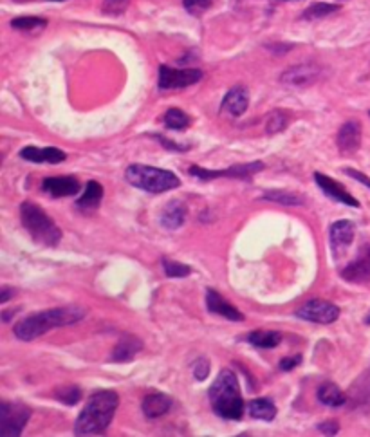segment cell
<instances>
[{
	"instance_id": "31",
	"label": "cell",
	"mask_w": 370,
	"mask_h": 437,
	"mask_svg": "<svg viewBox=\"0 0 370 437\" xmlns=\"http://www.w3.org/2000/svg\"><path fill=\"white\" fill-rule=\"evenodd\" d=\"M161 264H163L164 275L168 278H184L191 273V268L186 264H181L177 260H170V258L163 257L161 258Z\"/></svg>"
},
{
	"instance_id": "15",
	"label": "cell",
	"mask_w": 370,
	"mask_h": 437,
	"mask_svg": "<svg viewBox=\"0 0 370 437\" xmlns=\"http://www.w3.org/2000/svg\"><path fill=\"white\" fill-rule=\"evenodd\" d=\"M206 307L210 312H213V315H217V317L226 318V320H231V322L244 320L242 312L238 311L235 305H231L230 302L222 297L221 293H217L215 289H208L206 291Z\"/></svg>"
},
{
	"instance_id": "12",
	"label": "cell",
	"mask_w": 370,
	"mask_h": 437,
	"mask_svg": "<svg viewBox=\"0 0 370 437\" xmlns=\"http://www.w3.org/2000/svg\"><path fill=\"white\" fill-rule=\"evenodd\" d=\"M314 181L316 184H318L319 190L324 191L327 197H331L332 201H338V203L347 204V206L352 208H359V203L356 201V197H352L351 194L338 183V181L331 179V177L325 176V174L322 172H314Z\"/></svg>"
},
{
	"instance_id": "20",
	"label": "cell",
	"mask_w": 370,
	"mask_h": 437,
	"mask_svg": "<svg viewBox=\"0 0 370 437\" xmlns=\"http://www.w3.org/2000/svg\"><path fill=\"white\" fill-rule=\"evenodd\" d=\"M171 409V399L164 394H148L141 403V410H143L144 418L157 419L161 416L168 414Z\"/></svg>"
},
{
	"instance_id": "14",
	"label": "cell",
	"mask_w": 370,
	"mask_h": 437,
	"mask_svg": "<svg viewBox=\"0 0 370 437\" xmlns=\"http://www.w3.org/2000/svg\"><path fill=\"white\" fill-rule=\"evenodd\" d=\"M319 78V67L312 63H304V65H295L287 69L282 75V83L295 87H307L314 83Z\"/></svg>"
},
{
	"instance_id": "30",
	"label": "cell",
	"mask_w": 370,
	"mask_h": 437,
	"mask_svg": "<svg viewBox=\"0 0 370 437\" xmlns=\"http://www.w3.org/2000/svg\"><path fill=\"white\" fill-rule=\"evenodd\" d=\"M289 112L287 110H275L268 116V123H265V130L268 134H278L287 127L289 123Z\"/></svg>"
},
{
	"instance_id": "4",
	"label": "cell",
	"mask_w": 370,
	"mask_h": 437,
	"mask_svg": "<svg viewBox=\"0 0 370 437\" xmlns=\"http://www.w3.org/2000/svg\"><path fill=\"white\" fill-rule=\"evenodd\" d=\"M20 218L23 228L28 230L33 241L40 246H56L62 241V230L55 224L49 215L33 201H23L20 204Z\"/></svg>"
},
{
	"instance_id": "3",
	"label": "cell",
	"mask_w": 370,
	"mask_h": 437,
	"mask_svg": "<svg viewBox=\"0 0 370 437\" xmlns=\"http://www.w3.org/2000/svg\"><path fill=\"white\" fill-rule=\"evenodd\" d=\"M210 401L211 409L218 418L238 421L244 416L245 405L240 396V385L233 371L222 369L210 389Z\"/></svg>"
},
{
	"instance_id": "16",
	"label": "cell",
	"mask_w": 370,
	"mask_h": 437,
	"mask_svg": "<svg viewBox=\"0 0 370 437\" xmlns=\"http://www.w3.org/2000/svg\"><path fill=\"white\" fill-rule=\"evenodd\" d=\"M356 226L351 221H336L331 226V250L336 257H339L343 250H347L354 241Z\"/></svg>"
},
{
	"instance_id": "32",
	"label": "cell",
	"mask_w": 370,
	"mask_h": 437,
	"mask_svg": "<svg viewBox=\"0 0 370 437\" xmlns=\"http://www.w3.org/2000/svg\"><path fill=\"white\" fill-rule=\"evenodd\" d=\"M339 9L338 4H325V2H318V4H312L311 8L305 9L302 13V19L305 20H312V19H324V16H329L331 13H336Z\"/></svg>"
},
{
	"instance_id": "11",
	"label": "cell",
	"mask_w": 370,
	"mask_h": 437,
	"mask_svg": "<svg viewBox=\"0 0 370 437\" xmlns=\"http://www.w3.org/2000/svg\"><path fill=\"white\" fill-rule=\"evenodd\" d=\"M336 144H338V150L343 156H351V154L358 152V149L361 147V125L358 121L351 120L345 125H342L338 137H336Z\"/></svg>"
},
{
	"instance_id": "29",
	"label": "cell",
	"mask_w": 370,
	"mask_h": 437,
	"mask_svg": "<svg viewBox=\"0 0 370 437\" xmlns=\"http://www.w3.org/2000/svg\"><path fill=\"white\" fill-rule=\"evenodd\" d=\"M47 26L46 19H38V16H18V19L11 20V28L16 31H36V29H43Z\"/></svg>"
},
{
	"instance_id": "38",
	"label": "cell",
	"mask_w": 370,
	"mask_h": 437,
	"mask_svg": "<svg viewBox=\"0 0 370 437\" xmlns=\"http://www.w3.org/2000/svg\"><path fill=\"white\" fill-rule=\"evenodd\" d=\"M343 172L347 174L349 177H352V179H356V181H359V183H363L366 188H370V177H366L365 174L358 172V170H354V168H345Z\"/></svg>"
},
{
	"instance_id": "17",
	"label": "cell",
	"mask_w": 370,
	"mask_h": 437,
	"mask_svg": "<svg viewBox=\"0 0 370 437\" xmlns=\"http://www.w3.org/2000/svg\"><path fill=\"white\" fill-rule=\"evenodd\" d=\"M248 105H250V93H248L245 87L237 85L231 90H228V94L222 100L221 110L230 114V116L238 117L248 110Z\"/></svg>"
},
{
	"instance_id": "21",
	"label": "cell",
	"mask_w": 370,
	"mask_h": 437,
	"mask_svg": "<svg viewBox=\"0 0 370 437\" xmlns=\"http://www.w3.org/2000/svg\"><path fill=\"white\" fill-rule=\"evenodd\" d=\"M351 401L356 409L370 412V369L352 385Z\"/></svg>"
},
{
	"instance_id": "22",
	"label": "cell",
	"mask_w": 370,
	"mask_h": 437,
	"mask_svg": "<svg viewBox=\"0 0 370 437\" xmlns=\"http://www.w3.org/2000/svg\"><path fill=\"white\" fill-rule=\"evenodd\" d=\"M141 349H143V344H141L139 338L132 335H125L114 347L112 362H130Z\"/></svg>"
},
{
	"instance_id": "35",
	"label": "cell",
	"mask_w": 370,
	"mask_h": 437,
	"mask_svg": "<svg viewBox=\"0 0 370 437\" xmlns=\"http://www.w3.org/2000/svg\"><path fill=\"white\" fill-rule=\"evenodd\" d=\"M129 4L130 0H103V13L117 16L129 8Z\"/></svg>"
},
{
	"instance_id": "13",
	"label": "cell",
	"mask_w": 370,
	"mask_h": 437,
	"mask_svg": "<svg viewBox=\"0 0 370 437\" xmlns=\"http://www.w3.org/2000/svg\"><path fill=\"white\" fill-rule=\"evenodd\" d=\"M42 190L49 194L51 197L58 199V197H70L76 196L82 190V184L76 177L65 176V177H47L42 183Z\"/></svg>"
},
{
	"instance_id": "10",
	"label": "cell",
	"mask_w": 370,
	"mask_h": 437,
	"mask_svg": "<svg viewBox=\"0 0 370 437\" xmlns=\"http://www.w3.org/2000/svg\"><path fill=\"white\" fill-rule=\"evenodd\" d=\"M343 280L351 282V284L359 285H370V244L361 248L358 257L345 265V270L342 271Z\"/></svg>"
},
{
	"instance_id": "33",
	"label": "cell",
	"mask_w": 370,
	"mask_h": 437,
	"mask_svg": "<svg viewBox=\"0 0 370 437\" xmlns=\"http://www.w3.org/2000/svg\"><path fill=\"white\" fill-rule=\"evenodd\" d=\"M56 398L60 399V401L63 403V405H76V403L82 399V391H80L78 386L73 385V386H60V389H56L55 392Z\"/></svg>"
},
{
	"instance_id": "28",
	"label": "cell",
	"mask_w": 370,
	"mask_h": 437,
	"mask_svg": "<svg viewBox=\"0 0 370 437\" xmlns=\"http://www.w3.org/2000/svg\"><path fill=\"white\" fill-rule=\"evenodd\" d=\"M164 125L171 130H184L190 125V117L181 109H168L164 114Z\"/></svg>"
},
{
	"instance_id": "1",
	"label": "cell",
	"mask_w": 370,
	"mask_h": 437,
	"mask_svg": "<svg viewBox=\"0 0 370 437\" xmlns=\"http://www.w3.org/2000/svg\"><path fill=\"white\" fill-rule=\"evenodd\" d=\"M83 318H85V311L78 305H65V307L33 312L15 325V336L22 342H31V339H36L49 332L51 329L78 324Z\"/></svg>"
},
{
	"instance_id": "26",
	"label": "cell",
	"mask_w": 370,
	"mask_h": 437,
	"mask_svg": "<svg viewBox=\"0 0 370 437\" xmlns=\"http://www.w3.org/2000/svg\"><path fill=\"white\" fill-rule=\"evenodd\" d=\"M245 339L258 349H275L280 345L282 335L278 331H253L245 336Z\"/></svg>"
},
{
	"instance_id": "7",
	"label": "cell",
	"mask_w": 370,
	"mask_h": 437,
	"mask_svg": "<svg viewBox=\"0 0 370 437\" xmlns=\"http://www.w3.org/2000/svg\"><path fill=\"white\" fill-rule=\"evenodd\" d=\"M31 418V410L23 403H8L0 405V436H20Z\"/></svg>"
},
{
	"instance_id": "42",
	"label": "cell",
	"mask_w": 370,
	"mask_h": 437,
	"mask_svg": "<svg viewBox=\"0 0 370 437\" xmlns=\"http://www.w3.org/2000/svg\"><path fill=\"white\" fill-rule=\"evenodd\" d=\"M365 322H366V324H370V315H369V318H366V320H365Z\"/></svg>"
},
{
	"instance_id": "27",
	"label": "cell",
	"mask_w": 370,
	"mask_h": 437,
	"mask_svg": "<svg viewBox=\"0 0 370 437\" xmlns=\"http://www.w3.org/2000/svg\"><path fill=\"white\" fill-rule=\"evenodd\" d=\"M264 201H271V203H278V204H285V206H302L305 203L304 197L298 196V194H291V191H265L262 196Z\"/></svg>"
},
{
	"instance_id": "24",
	"label": "cell",
	"mask_w": 370,
	"mask_h": 437,
	"mask_svg": "<svg viewBox=\"0 0 370 437\" xmlns=\"http://www.w3.org/2000/svg\"><path fill=\"white\" fill-rule=\"evenodd\" d=\"M248 412H250L251 418L262 419V421H273L277 418V406L271 399L268 398H258L253 401L248 403Z\"/></svg>"
},
{
	"instance_id": "2",
	"label": "cell",
	"mask_w": 370,
	"mask_h": 437,
	"mask_svg": "<svg viewBox=\"0 0 370 437\" xmlns=\"http://www.w3.org/2000/svg\"><path fill=\"white\" fill-rule=\"evenodd\" d=\"M120 396L114 391H97L87 401L85 409L76 419L74 433L76 436H102L112 423Z\"/></svg>"
},
{
	"instance_id": "43",
	"label": "cell",
	"mask_w": 370,
	"mask_h": 437,
	"mask_svg": "<svg viewBox=\"0 0 370 437\" xmlns=\"http://www.w3.org/2000/svg\"><path fill=\"white\" fill-rule=\"evenodd\" d=\"M53 2H62V0H53Z\"/></svg>"
},
{
	"instance_id": "9",
	"label": "cell",
	"mask_w": 370,
	"mask_h": 437,
	"mask_svg": "<svg viewBox=\"0 0 370 437\" xmlns=\"http://www.w3.org/2000/svg\"><path fill=\"white\" fill-rule=\"evenodd\" d=\"M201 80H203V70L199 69H171L168 65H161L157 85L161 90L184 89L195 85Z\"/></svg>"
},
{
	"instance_id": "36",
	"label": "cell",
	"mask_w": 370,
	"mask_h": 437,
	"mask_svg": "<svg viewBox=\"0 0 370 437\" xmlns=\"http://www.w3.org/2000/svg\"><path fill=\"white\" fill-rule=\"evenodd\" d=\"M195 379H206L210 374V362L206 358H199L194 365Z\"/></svg>"
},
{
	"instance_id": "25",
	"label": "cell",
	"mask_w": 370,
	"mask_h": 437,
	"mask_svg": "<svg viewBox=\"0 0 370 437\" xmlns=\"http://www.w3.org/2000/svg\"><path fill=\"white\" fill-rule=\"evenodd\" d=\"M318 399L319 403H324L327 406H342L347 403V396L343 394V391L339 389L336 383H322L318 389Z\"/></svg>"
},
{
	"instance_id": "8",
	"label": "cell",
	"mask_w": 370,
	"mask_h": 437,
	"mask_svg": "<svg viewBox=\"0 0 370 437\" xmlns=\"http://www.w3.org/2000/svg\"><path fill=\"white\" fill-rule=\"evenodd\" d=\"M296 317L312 324L329 325L338 320L339 307L327 300H309L302 307L296 309Z\"/></svg>"
},
{
	"instance_id": "23",
	"label": "cell",
	"mask_w": 370,
	"mask_h": 437,
	"mask_svg": "<svg viewBox=\"0 0 370 437\" xmlns=\"http://www.w3.org/2000/svg\"><path fill=\"white\" fill-rule=\"evenodd\" d=\"M103 194H105V191H103L102 184L97 183V181H89V183L85 184L83 196L76 201V208L82 211L96 210V208L102 204Z\"/></svg>"
},
{
	"instance_id": "40",
	"label": "cell",
	"mask_w": 370,
	"mask_h": 437,
	"mask_svg": "<svg viewBox=\"0 0 370 437\" xmlns=\"http://www.w3.org/2000/svg\"><path fill=\"white\" fill-rule=\"evenodd\" d=\"M154 137H156V139L163 144L164 149H168V150H177V152H184V150H188V147H179V144H176L174 141L164 139L163 136H154Z\"/></svg>"
},
{
	"instance_id": "39",
	"label": "cell",
	"mask_w": 370,
	"mask_h": 437,
	"mask_svg": "<svg viewBox=\"0 0 370 437\" xmlns=\"http://www.w3.org/2000/svg\"><path fill=\"white\" fill-rule=\"evenodd\" d=\"M302 363V356H292V358H284L280 362V369L282 371H292L295 367H298Z\"/></svg>"
},
{
	"instance_id": "34",
	"label": "cell",
	"mask_w": 370,
	"mask_h": 437,
	"mask_svg": "<svg viewBox=\"0 0 370 437\" xmlns=\"http://www.w3.org/2000/svg\"><path fill=\"white\" fill-rule=\"evenodd\" d=\"M184 9L191 16H201L204 11H208L211 6V0H184Z\"/></svg>"
},
{
	"instance_id": "6",
	"label": "cell",
	"mask_w": 370,
	"mask_h": 437,
	"mask_svg": "<svg viewBox=\"0 0 370 437\" xmlns=\"http://www.w3.org/2000/svg\"><path fill=\"white\" fill-rule=\"evenodd\" d=\"M265 164L262 161H253V163L245 164H235V167L224 168V170H208V168L201 167H190L188 172L194 177L201 181H211V179H221V177H226V179H242L250 181L255 174H258L260 170H264Z\"/></svg>"
},
{
	"instance_id": "5",
	"label": "cell",
	"mask_w": 370,
	"mask_h": 437,
	"mask_svg": "<svg viewBox=\"0 0 370 437\" xmlns=\"http://www.w3.org/2000/svg\"><path fill=\"white\" fill-rule=\"evenodd\" d=\"M125 179L132 186L148 194H164L181 186V179L170 170L150 167V164H130L125 172Z\"/></svg>"
},
{
	"instance_id": "18",
	"label": "cell",
	"mask_w": 370,
	"mask_h": 437,
	"mask_svg": "<svg viewBox=\"0 0 370 437\" xmlns=\"http://www.w3.org/2000/svg\"><path fill=\"white\" fill-rule=\"evenodd\" d=\"M20 157L26 161H31V163L58 164L67 159V154L63 152V150L55 149V147H46V149H40V147H26V149L20 150Z\"/></svg>"
},
{
	"instance_id": "37",
	"label": "cell",
	"mask_w": 370,
	"mask_h": 437,
	"mask_svg": "<svg viewBox=\"0 0 370 437\" xmlns=\"http://www.w3.org/2000/svg\"><path fill=\"white\" fill-rule=\"evenodd\" d=\"M318 432H322L324 436H336L339 432V425L336 421H325L318 425Z\"/></svg>"
},
{
	"instance_id": "41",
	"label": "cell",
	"mask_w": 370,
	"mask_h": 437,
	"mask_svg": "<svg viewBox=\"0 0 370 437\" xmlns=\"http://www.w3.org/2000/svg\"><path fill=\"white\" fill-rule=\"evenodd\" d=\"M15 293H16L15 289L4 285V288H2V293H0V302H2V304H6V302H9V298L15 297Z\"/></svg>"
},
{
	"instance_id": "19",
	"label": "cell",
	"mask_w": 370,
	"mask_h": 437,
	"mask_svg": "<svg viewBox=\"0 0 370 437\" xmlns=\"http://www.w3.org/2000/svg\"><path fill=\"white\" fill-rule=\"evenodd\" d=\"M188 215V208L183 201H170L161 211V226L164 230H179L184 224Z\"/></svg>"
}]
</instances>
